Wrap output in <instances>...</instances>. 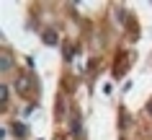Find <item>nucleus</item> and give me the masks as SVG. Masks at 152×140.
<instances>
[{
	"instance_id": "obj_2",
	"label": "nucleus",
	"mask_w": 152,
	"mask_h": 140,
	"mask_svg": "<svg viewBox=\"0 0 152 140\" xmlns=\"http://www.w3.org/2000/svg\"><path fill=\"white\" fill-rule=\"evenodd\" d=\"M70 130H72V135H75V138H83V122H80V114H72V119H70Z\"/></svg>"
},
{
	"instance_id": "obj_6",
	"label": "nucleus",
	"mask_w": 152,
	"mask_h": 140,
	"mask_svg": "<svg viewBox=\"0 0 152 140\" xmlns=\"http://www.w3.org/2000/svg\"><path fill=\"white\" fill-rule=\"evenodd\" d=\"M0 99H3V104L8 101V86H5V83H3V88H0Z\"/></svg>"
},
{
	"instance_id": "obj_7",
	"label": "nucleus",
	"mask_w": 152,
	"mask_h": 140,
	"mask_svg": "<svg viewBox=\"0 0 152 140\" xmlns=\"http://www.w3.org/2000/svg\"><path fill=\"white\" fill-rule=\"evenodd\" d=\"M147 109H150V114H152V99H150V104H147Z\"/></svg>"
},
{
	"instance_id": "obj_4",
	"label": "nucleus",
	"mask_w": 152,
	"mask_h": 140,
	"mask_svg": "<svg viewBox=\"0 0 152 140\" xmlns=\"http://www.w3.org/2000/svg\"><path fill=\"white\" fill-rule=\"evenodd\" d=\"M16 91H18V93H26V91H28V78L18 75V78H16Z\"/></svg>"
},
{
	"instance_id": "obj_3",
	"label": "nucleus",
	"mask_w": 152,
	"mask_h": 140,
	"mask_svg": "<svg viewBox=\"0 0 152 140\" xmlns=\"http://www.w3.org/2000/svg\"><path fill=\"white\" fill-rule=\"evenodd\" d=\"M10 127H13V135H16V138H26V135H28V127H26L23 122H13Z\"/></svg>"
},
{
	"instance_id": "obj_1",
	"label": "nucleus",
	"mask_w": 152,
	"mask_h": 140,
	"mask_svg": "<svg viewBox=\"0 0 152 140\" xmlns=\"http://www.w3.org/2000/svg\"><path fill=\"white\" fill-rule=\"evenodd\" d=\"M41 39L47 41L49 47H54V44H59V34H57V29H52V26H49V29H44V31H41Z\"/></svg>"
},
{
	"instance_id": "obj_5",
	"label": "nucleus",
	"mask_w": 152,
	"mask_h": 140,
	"mask_svg": "<svg viewBox=\"0 0 152 140\" xmlns=\"http://www.w3.org/2000/svg\"><path fill=\"white\" fill-rule=\"evenodd\" d=\"M0 67H3V70H10V67H13V57H10V52H3V57H0Z\"/></svg>"
}]
</instances>
